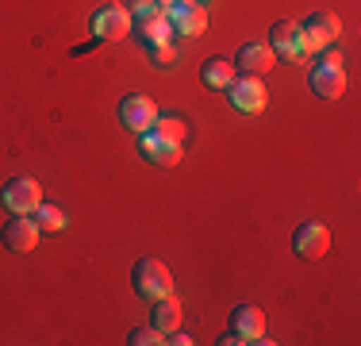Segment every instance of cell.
Returning a JSON list of instances; mask_svg holds the SVG:
<instances>
[{"mask_svg": "<svg viewBox=\"0 0 361 346\" xmlns=\"http://www.w3.org/2000/svg\"><path fill=\"white\" fill-rule=\"evenodd\" d=\"M223 346H235V342H243V339H238V335L235 331H227V335H223V339H219Z\"/></svg>", "mask_w": 361, "mask_h": 346, "instance_id": "24", "label": "cell"}, {"mask_svg": "<svg viewBox=\"0 0 361 346\" xmlns=\"http://www.w3.org/2000/svg\"><path fill=\"white\" fill-rule=\"evenodd\" d=\"M292 250L300 258H307V262H315V258H323L331 250V231L323 223H300L296 235H292Z\"/></svg>", "mask_w": 361, "mask_h": 346, "instance_id": "11", "label": "cell"}, {"mask_svg": "<svg viewBox=\"0 0 361 346\" xmlns=\"http://www.w3.org/2000/svg\"><path fill=\"white\" fill-rule=\"evenodd\" d=\"M89 31H92V42H116L123 35H131V16H127L123 4L108 0L89 16Z\"/></svg>", "mask_w": 361, "mask_h": 346, "instance_id": "3", "label": "cell"}, {"mask_svg": "<svg viewBox=\"0 0 361 346\" xmlns=\"http://www.w3.org/2000/svg\"><path fill=\"white\" fill-rule=\"evenodd\" d=\"M154 131L166 135V138H177V143H185V119H177V116H158Z\"/></svg>", "mask_w": 361, "mask_h": 346, "instance_id": "20", "label": "cell"}, {"mask_svg": "<svg viewBox=\"0 0 361 346\" xmlns=\"http://www.w3.org/2000/svg\"><path fill=\"white\" fill-rule=\"evenodd\" d=\"M235 66H243V73L262 77V73H269V69L277 66V54L269 50V42H243L238 54H235Z\"/></svg>", "mask_w": 361, "mask_h": 346, "instance_id": "12", "label": "cell"}, {"mask_svg": "<svg viewBox=\"0 0 361 346\" xmlns=\"http://www.w3.org/2000/svg\"><path fill=\"white\" fill-rule=\"evenodd\" d=\"M119 124H123L131 135L150 131V127L158 124V104H154L150 97H142V93H131V97L119 100Z\"/></svg>", "mask_w": 361, "mask_h": 346, "instance_id": "8", "label": "cell"}, {"mask_svg": "<svg viewBox=\"0 0 361 346\" xmlns=\"http://www.w3.org/2000/svg\"><path fill=\"white\" fill-rule=\"evenodd\" d=\"M127 342H131V346H158V342H166V335L150 323V327H135V331L127 335Z\"/></svg>", "mask_w": 361, "mask_h": 346, "instance_id": "21", "label": "cell"}, {"mask_svg": "<svg viewBox=\"0 0 361 346\" xmlns=\"http://www.w3.org/2000/svg\"><path fill=\"white\" fill-rule=\"evenodd\" d=\"M200 81L216 93H227V85L235 81V62H231V58H219V54L208 58V62L200 66Z\"/></svg>", "mask_w": 361, "mask_h": 346, "instance_id": "14", "label": "cell"}, {"mask_svg": "<svg viewBox=\"0 0 361 346\" xmlns=\"http://www.w3.org/2000/svg\"><path fill=\"white\" fill-rule=\"evenodd\" d=\"M0 204L12 215H31L42 204V185L35 177H12L4 189H0Z\"/></svg>", "mask_w": 361, "mask_h": 346, "instance_id": "6", "label": "cell"}, {"mask_svg": "<svg viewBox=\"0 0 361 346\" xmlns=\"http://www.w3.org/2000/svg\"><path fill=\"white\" fill-rule=\"evenodd\" d=\"M131 285L135 292L150 304V300H161V297H173V277H169V266L158 262V258H139L131 270Z\"/></svg>", "mask_w": 361, "mask_h": 346, "instance_id": "2", "label": "cell"}, {"mask_svg": "<svg viewBox=\"0 0 361 346\" xmlns=\"http://www.w3.org/2000/svg\"><path fill=\"white\" fill-rule=\"evenodd\" d=\"M166 342H173V346H192V335H185V331L177 327V331H169V339H166Z\"/></svg>", "mask_w": 361, "mask_h": 346, "instance_id": "23", "label": "cell"}, {"mask_svg": "<svg viewBox=\"0 0 361 346\" xmlns=\"http://www.w3.org/2000/svg\"><path fill=\"white\" fill-rule=\"evenodd\" d=\"M227 100H231V108L243 112V116H257V112L265 108V100H269V93H265L262 77L243 73V77H235V81L227 85Z\"/></svg>", "mask_w": 361, "mask_h": 346, "instance_id": "5", "label": "cell"}, {"mask_svg": "<svg viewBox=\"0 0 361 346\" xmlns=\"http://www.w3.org/2000/svg\"><path fill=\"white\" fill-rule=\"evenodd\" d=\"M307 81H312V93L323 100H338L342 93H346V69H342V54H326L319 62L312 66V73H307Z\"/></svg>", "mask_w": 361, "mask_h": 346, "instance_id": "4", "label": "cell"}, {"mask_svg": "<svg viewBox=\"0 0 361 346\" xmlns=\"http://www.w3.org/2000/svg\"><path fill=\"white\" fill-rule=\"evenodd\" d=\"M31 215H35L39 231H62V227H66V215H62V208H54V204H39Z\"/></svg>", "mask_w": 361, "mask_h": 346, "instance_id": "19", "label": "cell"}, {"mask_svg": "<svg viewBox=\"0 0 361 346\" xmlns=\"http://www.w3.org/2000/svg\"><path fill=\"white\" fill-rule=\"evenodd\" d=\"M196 4H204V0H196Z\"/></svg>", "mask_w": 361, "mask_h": 346, "instance_id": "26", "label": "cell"}, {"mask_svg": "<svg viewBox=\"0 0 361 346\" xmlns=\"http://www.w3.org/2000/svg\"><path fill=\"white\" fill-rule=\"evenodd\" d=\"M231 331L238 335L243 342H257L265 335V311L254 304H238L231 311Z\"/></svg>", "mask_w": 361, "mask_h": 346, "instance_id": "13", "label": "cell"}, {"mask_svg": "<svg viewBox=\"0 0 361 346\" xmlns=\"http://www.w3.org/2000/svg\"><path fill=\"white\" fill-rule=\"evenodd\" d=\"M150 323L158 327L161 335L177 331L180 327V304L173 297H161V300H150Z\"/></svg>", "mask_w": 361, "mask_h": 346, "instance_id": "16", "label": "cell"}, {"mask_svg": "<svg viewBox=\"0 0 361 346\" xmlns=\"http://www.w3.org/2000/svg\"><path fill=\"white\" fill-rule=\"evenodd\" d=\"M154 4H161V8H169V4H177V0H154Z\"/></svg>", "mask_w": 361, "mask_h": 346, "instance_id": "25", "label": "cell"}, {"mask_svg": "<svg viewBox=\"0 0 361 346\" xmlns=\"http://www.w3.org/2000/svg\"><path fill=\"white\" fill-rule=\"evenodd\" d=\"M300 28L312 31L319 47H326V42H334L342 35V20L334 12H312V16H307V23H300Z\"/></svg>", "mask_w": 361, "mask_h": 346, "instance_id": "15", "label": "cell"}, {"mask_svg": "<svg viewBox=\"0 0 361 346\" xmlns=\"http://www.w3.org/2000/svg\"><path fill=\"white\" fill-rule=\"evenodd\" d=\"M166 23L173 28V35H188V39H200L208 31V8L196 4V0H177L166 8Z\"/></svg>", "mask_w": 361, "mask_h": 346, "instance_id": "7", "label": "cell"}, {"mask_svg": "<svg viewBox=\"0 0 361 346\" xmlns=\"http://www.w3.org/2000/svg\"><path fill=\"white\" fill-rule=\"evenodd\" d=\"M150 62L154 66H161V69H169L177 62V54H173V42H158V47H150Z\"/></svg>", "mask_w": 361, "mask_h": 346, "instance_id": "22", "label": "cell"}, {"mask_svg": "<svg viewBox=\"0 0 361 346\" xmlns=\"http://www.w3.org/2000/svg\"><path fill=\"white\" fill-rule=\"evenodd\" d=\"M0 239H4V246L16 250V254H31V250L39 246V223H35V215H12V220L0 227Z\"/></svg>", "mask_w": 361, "mask_h": 346, "instance_id": "9", "label": "cell"}, {"mask_svg": "<svg viewBox=\"0 0 361 346\" xmlns=\"http://www.w3.org/2000/svg\"><path fill=\"white\" fill-rule=\"evenodd\" d=\"M139 150H142V158L150 162V166H161V169H169V166H177V162H180V143H177V138L158 135L154 127L139 135Z\"/></svg>", "mask_w": 361, "mask_h": 346, "instance_id": "10", "label": "cell"}, {"mask_svg": "<svg viewBox=\"0 0 361 346\" xmlns=\"http://www.w3.org/2000/svg\"><path fill=\"white\" fill-rule=\"evenodd\" d=\"M146 47H158V42H173V28L166 23V16L161 20H150V23H139V28H131Z\"/></svg>", "mask_w": 361, "mask_h": 346, "instance_id": "17", "label": "cell"}, {"mask_svg": "<svg viewBox=\"0 0 361 346\" xmlns=\"http://www.w3.org/2000/svg\"><path fill=\"white\" fill-rule=\"evenodd\" d=\"M269 50L281 58V62H292V66H304L312 54H319V42H315L312 31H304L300 23L292 20H277L269 28Z\"/></svg>", "mask_w": 361, "mask_h": 346, "instance_id": "1", "label": "cell"}, {"mask_svg": "<svg viewBox=\"0 0 361 346\" xmlns=\"http://www.w3.org/2000/svg\"><path fill=\"white\" fill-rule=\"evenodd\" d=\"M127 16H131V28H139V23H150V20H161L166 16V8L154 4V0H131V4H123Z\"/></svg>", "mask_w": 361, "mask_h": 346, "instance_id": "18", "label": "cell"}]
</instances>
